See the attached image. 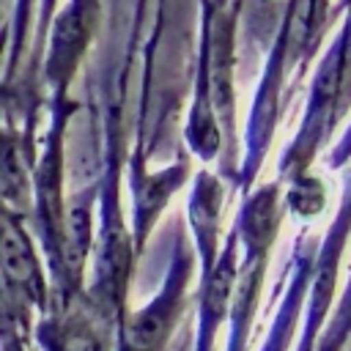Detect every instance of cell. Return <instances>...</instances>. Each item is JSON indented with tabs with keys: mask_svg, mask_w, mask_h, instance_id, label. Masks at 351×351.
<instances>
[{
	"mask_svg": "<svg viewBox=\"0 0 351 351\" xmlns=\"http://www.w3.org/2000/svg\"><path fill=\"white\" fill-rule=\"evenodd\" d=\"M3 261H5V277L14 288L22 291V296L27 299H38L44 285H41V271L38 263L30 252L27 239L11 225L5 222V241H3Z\"/></svg>",
	"mask_w": 351,
	"mask_h": 351,
	"instance_id": "1",
	"label": "cell"
},
{
	"mask_svg": "<svg viewBox=\"0 0 351 351\" xmlns=\"http://www.w3.org/2000/svg\"><path fill=\"white\" fill-rule=\"evenodd\" d=\"M55 351H101V346L88 326L69 324V326H60L55 337Z\"/></svg>",
	"mask_w": 351,
	"mask_h": 351,
	"instance_id": "2",
	"label": "cell"
}]
</instances>
